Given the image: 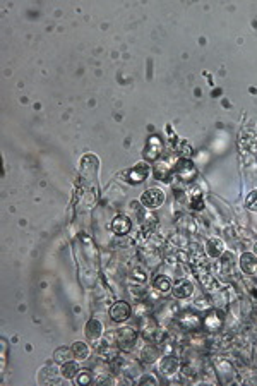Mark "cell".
I'll return each mask as SVG.
<instances>
[{
  "mask_svg": "<svg viewBox=\"0 0 257 386\" xmlns=\"http://www.w3.org/2000/svg\"><path fill=\"white\" fill-rule=\"evenodd\" d=\"M173 175L183 184H192L197 179V168L189 158H180L173 168Z\"/></svg>",
  "mask_w": 257,
  "mask_h": 386,
  "instance_id": "cell-1",
  "label": "cell"
},
{
  "mask_svg": "<svg viewBox=\"0 0 257 386\" xmlns=\"http://www.w3.org/2000/svg\"><path fill=\"white\" fill-rule=\"evenodd\" d=\"M79 172H81L83 182L93 186V182L96 180V175H98V158L95 155H86L83 162H81Z\"/></svg>",
  "mask_w": 257,
  "mask_h": 386,
  "instance_id": "cell-2",
  "label": "cell"
},
{
  "mask_svg": "<svg viewBox=\"0 0 257 386\" xmlns=\"http://www.w3.org/2000/svg\"><path fill=\"white\" fill-rule=\"evenodd\" d=\"M149 174H151V167L146 162H141L137 163L136 167L122 172V177L127 180L129 184H141L149 177Z\"/></svg>",
  "mask_w": 257,
  "mask_h": 386,
  "instance_id": "cell-3",
  "label": "cell"
},
{
  "mask_svg": "<svg viewBox=\"0 0 257 386\" xmlns=\"http://www.w3.org/2000/svg\"><path fill=\"white\" fill-rule=\"evenodd\" d=\"M165 199H166V196H165V192H163L161 189L151 187V189H148V191L142 192L139 201H141V204L144 208L156 209V208H160L163 203H165Z\"/></svg>",
  "mask_w": 257,
  "mask_h": 386,
  "instance_id": "cell-4",
  "label": "cell"
},
{
  "mask_svg": "<svg viewBox=\"0 0 257 386\" xmlns=\"http://www.w3.org/2000/svg\"><path fill=\"white\" fill-rule=\"evenodd\" d=\"M177 323L180 324V328H182V330H185V331H199L204 326L202 319L199 318L197 314L189 313V311H185L183 314L178 316Z\"/></svg>",
  "mask_w": 257,
  "mask_h": 386,
  "instance_id": "cell-5",
  "label": "cell"
},
{
  "mask_svg": "<svg viewBox=\"0 0 257 386\" xmlns=\"http://www.w3.org/2000/svg\"><path fill=\"white\" fill-rule=\"evenodd\" d=\"M132 314V307L129 306L125 301H117L110 307V318L113 319L115 323H122V321H127Z\"/></svg>",
  "mask_w": 257,
  "mask_h": 386,
  "instance_id": "cell-6",
  "label": "cell"
},
{
  "mask_svg": "<svg viewBox=\"0 0 257 386\" xmlns=\"http://www.w3.org/2000/svg\"><path fill=\"white\" fill-rule=\"evenodd\" d=\"M214 369H216V372H218L221 383H228V381L233 379V376H235L233 365L228 362L226 359H223V357H216L214 359Z\"/></svg>",
  "mask_w": 257,
  "mask_h": 386,
  "instance_id": "cell-7",
  "label": "cell"
},
{
  "mask_svg": "<svg viewBox=\"0 0 257 386\" xmlns=\"http://www.w3.org/2000/svg\"><path fill=\"white\" fill-rule=\"evenodd\" d=\"M163 153V143L160 138L153 136L148 139V145H146V150H144V158L148 162H158Z\"/></svg>",
  "mask_w": 257,
  "mask_h": 386,
  "instance_id": "cell-8",
  "label": "cell"
},
{
  "mask_svg": "<svg viewBox=\"0 0 257 386\" xmlns=\"http://www.w3.org/2000/svg\"><path fill=\"white\" fill-rule=\"evenodd\" d=\"M137 338V331L132 326H124L115 331V340L118 347H130Z\"/></svg>",
  "mask_w": 257,
  "mask_h": 386,
  "instance_id": "cell-9",
  "label": "cell"
},
{
  "mask_svg": "<svg viewBox=\"0 0 257 386\" xmlns=\"http://www.w3.org/2000/svg\"><path fill=\"white\" fill-rule=\"evenodd\" d=\"M194 272H195V275H197V278H199V282H201V285H202L206 290H209V292H214V290L218 289V283H216V280H214L213 275H211L209 272H207L206 265H202V266H195Z\"/></svg>",
  "mask_w": 257,
  "mask_h": 386,
  "instance_id": "cell-10",
  "label": "cell"
},
{
  "mask_svg": "<svg viewBox=\"0 0 257 386\" xmlns=\"http://www.w3.org/2000/svg\"><path fill=\"white\" fill-rule=\"evenodd\" d=\"M171 294L175 295V299H187L194 294V285L192 282H189L187 278L177 280L171 285Z\"/></svg>",
  "mask_w": 257,
  "mask_h": 386,
  "instance_id": "cell-11",
  "label": "cell"
},
{
  "mask_svg": "<svg viewBox=\"0 0 257 386\" xmlns=\"http://www.w3.org/2000/svg\"><path fill=\"white\" fill-rule=\"evenodd\" d=\"M178 367H180V362H178V359L175 355H165L161 359L160 365H158V369H160L163 376H173L178 371Z\"/></svg>",
  "mask_w": 257,
  "mask_h": 386,
  "instance_id": "cell-12",
  "label": "cell"
},
{
  "mask_svg": "<svg viewBox=\"0 0 257 386\" xmlns=\"http://www.w3.org/2000/svg\"><path fill=\"white\" fill-rule=\"evenodd\" d=\"M130 228H132V221L125 215H118L112 221V232L117 233V235H127Z\"/></svg>",
  "mask_w": 257,
  "mask_h": 386,
  "instance_id": "cell-13",
  "label": "cell"
},
{
  "mask_svg": "<svg viewBox=\"0 0 257 386\" xmlns=\"http://www.w3.org/2000/svg\"><path fill=\"white\" fill-rule=\"evenodd\" d=\"M204 250H206L207 256L216 260V258H221L223 254H225V244H223L221 239L213 237V239H209L206 242V247H204Z\"/></svg>",
  "mask_w": 257,
  "mask_h": 386,
  "instance_id": "cell-14",
  "label": "cell"
},
{
  "mask_svg": "<svg viewBox=\"0 0 257 386\" xmlns=\"http://www.w3.org/2000/svg\"><path fill=\"white\" fill-rule=\"evenodd\" d=\"M84 333H86V336H88V340L96 342V340H100L101 335H103V324L95 318L89 319V321L86 323V326H84Z\"/></svg>",
  "mask_w": 257,
  "mask_h": 386,
  "instance_id": "cell-15",
  "label": "cell"
},
{
  "mask_svg": "<svg viewBox=\"0 0 257 386\" xmlns=\"http://www.w3.org/2000/svg\"><path fill=\"white\" fill-rule=\"evenodd\" d=\"M100 357L103 360H115L118 357V345L115 342H112V340H107L105 338V342L100 345Z\"/></svg>",
  "mask_w": 257,
  "mask_h": 386,
  "instance_id": "cell-16",
  "label": "cell"
},
{
  "mask_svg": "<svg viewBox=\"0 0 257 386\" xmlns=\"http://www.w3.org/2000/svg\"><path fill=\"white\" fill-rule=\"evenodd\" d=\"M240 268L247 275H257V258L252 252H243L240 256Z\"/></svg>",
  "mask_w": 257,
  "mask_h": 386,
  "instance_id": "cell-17",
  "label": "cell"
},
{
  "mask_svg": "<svg viewBox=\"0 0 257 386\" xmlns=\"http://www.w3.org/2000/svg\"><path fill=\"white\" fill-rule=\"evenodd\" d=\"M154 177L160 182H170L171 177H173V168L165 162H158L154 165Z\"/></svg>",
  "mask_w": 257,
  "mask_h": 386,
  "instance_id": "cell-18",
  "label": "cell"
},
{
  "mask_svg": "<svg viewBox=\"0 0 257 386\" xmlns=\"http://www.w3.org/2000/svg\"><path fill=\"white\" fill-rule=\"evenodd\" d=\"M141 331L148 340H154V336L158 335L160 328H158V323L154 321L153 318H144L141 321Z\"/></svg>",
  "mask_w": 257,
  "mask_h": 386,
  "instance_id": "cell-19",
  "label": "cell"
},
{
  "mask_svg": "<svg viewBox=\"0 0 257 386\" xmlns=\"http://www.w3.org/2000/svg\"><path fill=\"white\" fill-rule=\"evenodd\" d=\"M189 206L192 209H202L204 199H202V189L199 186H194L189 191Z\"/></svg>",
  "mask_w": 257,
  "mask_h": 386,
  "instance_id": "cell-20",
  "label": "cell"
},
{
  "mask_svg": "<svg viewBox=\"0 0 257 386\" xmlns=\"http://www.w3.org/2000/svg\"><path fill=\"white\" fill-rule=\"evenodd\" d=\"M141 359H142V362H146V364H153L156 359H160V348L153 343L146 345V347L141 350Z\"/></svg>",
  "mask_w": 257,
  "mask_h": 386,
  "instance_id": "cell-21",
  "label": "cell"
},
{
  "mask_svg": "<svg viewBox=\"0 0 257 386\" xmlns=\"http://www.w3.org/2000/svg\"><path fill=\"white\" fill-rule=\"evenodd\" d=\"M221 324H223V319L218 313H209L204 318V328H206L207 331H218L219 328H221Z\"/></svg>",
  "mask_w": 257,
  "mask_h": 386,
  "instance_id": "cell-22",
  "label": "cell"
},
{
  "mask_svg": "<svg viewBox=\"0 0 257 386\" xmlns=\"http://www.w3.org/2000/svg\"><path fill=\"white\" fill-rule=\"evenodd\" d=\"M77 372H79V365L74 360H67V362L60 364V376L65 379H74Z\"/></svg>",
  "mask_w": 257,
  "mask_h": 386,
  "instance_id": "cell-23",
  "label": "cell"
},
{
  "mask_svg": "<svg viewBox=\"0 0 257 386\" xmlns=\"http://www.w3.org/2000/svg\"><path fill=\"white\" fill-rule=\"evenodd\" d=\"M71 348H72V354H74V359L77 360H86L89 357V354H91L89 345L84 342H74Z\"/></svg>",
  "mask_w": 257,
  "mask_h": 386,
  "instance_id": "cell-24",
  "label": "cell"
},
{
  "mask_svg": "<svg viewBox=\"0 0 257 386\" xmlns=\"http://www.w3.org/2000/svg\"><path fill=\"white\" fill-rule=\"evenodd\" d=\"M72 357H74V354H72V348H67V347H59L54 352V360L57 364L67 362V360H71Z\"/></svg>",
  "mask_w": 257,
  "mask_h": 386,
  "instance_id": "cell-25",
  "label": "cell"
},
{
  "mask_svg": "<svg viewBox=\"0 0 257 386\" xmlns=\"http://www.w3.org/2000/svg\"><path fill=\"white\" fill-rule=\"evenodd\" d=\"M153 285H154V289H156L160 294H168V292H171V283H170L168 278L165 277V275H158V277L154 278Z\"/></svg>",
  "mask_w": 257,
  "mask_h": 386,
  "instance_id": "cell-26",
  "label": "cell"
},
{
  "mask_svg": "<svg viewBox=\"0 0 257 386\" xmlns=\"http://www.w3.org/2000/svg\"><path fill=\"white\" fill-rule=\"evenodd\" d=\"M142 225H144V232L151 233L153 232V228L156 227V221H158V216L153 215V213H144V216L141 218Z\"/></svg>",
  "mask_w": 257,
  "mask_h": 386,
  "instance_id": "cell-27",
  "label": "cell"
},
{
  "mask_svg": "<svg viewBox=\"0 0 257 386\" xmlns=\"http://www.w3.org/2000/svg\"><path fill=\"white\" fill-rule=\"evenodd\" d=\"M74 381H76V384L84 386V384H91L93 381H95V377H93V374L88 371V369H83V371H79V372L76 374Z\"/></svg>",
  "mask_w": 257,
  "mask_h": 386,
  "instance_id": "cell-28",
  "label": "cell"
},
{
  "mask_svg": "<svg viewBox=\"0 0 257 386\" xmlns=\"http://www.w3.org/2000/svg\"><path fill=\"white\" fill-rule=\"evenodd\" d=\"M245 208L250 209V211H257V189H255V191H252L250 194L247 196Z\"/></svg>",
  "mask_w": 257,
  "mask_h": 386,
  "instance_id": "cell-29",
  "label": "cell"
},
{
  "mask_svg": "<svg viewBox=\"0 0 257 386\" xmlns=\"http://www.w3.org/2000/svg\"><path fill=\"white\" fill-rule=\"evenodd\" d=\"M178 151H180L182 158H189L190 155H192V146H190L187 141H180V146H178Z\"/></svg>",
  "mask_w": 257,
  "mask_h": 386,
  "instance_id": "cell-30",
  "label": "cell"
},
{
  "mask_svg": "<svg viewBox=\"0 0 257 386\" xmlns=\"http://www.w3.org/2000/svg\"><path fill=\"white\" fill-rule=\"evenodd\" d=\"M132 278H134V280H137V282H144L146 278H148V275H146L144 270H141V268H134V272H132Z\"/></svg>",
  "mask_w": 257,
  "mask_h": 386,
  "instance_id": "cell-31",
  "label": "cell"
},
{
  "mask_svg": "<svg viewBox=\"0 0 257 386\" xmlns=\"http://www.w3.org/2000/svg\"><path fill=\"white\" fill-rule=\"evenodd\" d=\"M139 383H141V384H148V383H149V384H154V386H156L158 381L154 379L153 376H142L141 379H139Z\"/></svg>",
  "mask_w": 257,
  "mask_h": 386,
  "instance_id": "cell-32",
  "label": "cell"
},
{
  "mask_svg": "<svg viewBox=\"0 0 257 386\" xmlns=\"http://www.w3.org/2000/svg\"><path fill=\"white\" fill-rule=\"evenodd\" d=\"M195 304H197V307H207V306H209V304H207V301H206V299H204V301H202V299H199V301L195 302Z\"/></svg>",
  "mask_w": 257,
  "mask_h": 386,
  "instance_id": "cell-33",
  "label": "cell"
},
{
  "mask_svg": "<svg viewBox=\"0 0 257 386\" xmlns=\"http://www.w3.org/2000/svg\"><path fill=\"white\" fill-rule=\"evenodd\" d=\"M255 250H257V245H255Z\"/></svg>",
  "mask_w": 257,
  "mask_h": 386,
  "instance_id": "cell-34",
  "label": "cell"
}]
</instances>
